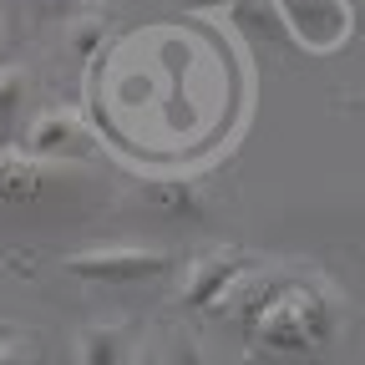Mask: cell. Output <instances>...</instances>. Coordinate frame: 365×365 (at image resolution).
<instances>
[{"mask_svg":"<svg viewBox=\"0 0 365 365\" xmlns=\"http://www.w3.org/2000/svg\"><path fill=\"white\" fill-rule=\"evenodd\" d=\"M173 269H178V254L158 244H86L61 254V274L86 279L97 289H143L168 279Z\"/></svg>","mask_w":365,"mask_h":365,"instance_id":"cell-1","label":"cell"},{"mask_svg":"<svg viewBox=\"0 0 365 365\" xmlns=\"http://www.w3.org/2000/svg\"><path fill=\"white\" fill-rule=\"evenodd\" d=\"M254 264L259 259L244 254V249H234V244H213V249H203V254H193L188 264H182L178 289H173V304L188 309V314H208Z\"/></svg>","mask_w":365,"mask_h":365,"instance_id":"cell-2","label":"cell"},{"mask_svg":"<svg viewBox=\"0 0 365 365\" xmlns=\"http://www.w3.org/2000/svg\"><path fill=\"white\" fill-rule=\"evenodd\" d=\"M289 279H294V269H284V264H264V259H259V264L244 274V279L208 309V319H218L223 330H239V335L249 340V335L259 330V319H264L274 304H279V294L289 289Z\"/></svg>","mask_w":365,"mask_h":365,"instance_id":"cell-3","label":"cell"},{"mask_svg":"<svg viewBox=\"0 0 365 365\" xmlns=\"http://www.w3.org/2000/svg\"><path fill=\"white\" fill-rule=\"evenodd\" d=\"M21 148L31 158H41V163H61L66 168V163H81V158L97 153V132H91L86 117L71 112V107H46V112H36L26 122Z\"/></svg>","mask_w":365,"mask_h":365,"instance_id":"cell-4","label":"cell"},{"mask_svg":"<svg viewBox=\"0 0 365 365\" xmlns=\"http://www.w3.org/2000/svg\"><path fill=\"white\" fill-rule=\"evenodd\" d=\"M132 198H137V208H148L153 218H163L173 228H193L208 218V188L198 178H137Z\"/></svg>","mask_w":365,"mask_h":365,"instance_id":"cell-5","label":"cell"},{"mask_svg":"<svg viewBox=\"0 0 365 365\" xmlns=\"http://www.w3.org/2000/svg\"><path fill=\"white\" fill-rule=\"evenodd\" d=\"M279 16L289 26V41L304 51H335L350 36L345 0H279Z\"/></svg>","mask_w":365,"mask_h":365,"instance_id":"cell-6","label":"cell"},{"mask_svg":"<svg viewBox=\"0 0 365 365\" xmlns=\"http://www.w3.org/2000/svg\"><path fill=\"white\" fill-rule=\"evenodd\" d=\"M61 173V163H41L26 148H6L0 143V203H36L51 178Z\"/></svg>","mask_w":365,"mask_h":365,"instance_id":"cell-7","label":"cell"},{"mask_svg":"<svg viewBox=\"0 0 365 365\" xmlns=\"http://www.w3.org/2000/svg\"><path fill=\"white\" fill-rule=\"evenodd\" d=\"M137 345L143 340L132 319H91L76 335V365H127Z\"/></svg>","mask_w":365,"mask_h":365,"instance_id":"cell-8","label":"cell"},{"mask_svg":"<svg viewBox=\"0 0 365 365\" xmlns=\"http://www.w3.org/2000/svg\"><path fill=\"white\" fill-rule=\"evenodd\" d=\"M107 36H112V16H107V11H97V6H81V11H71V16H66V31H61V56H66L71 66H86V61L107 46Z\"/></svg>","mask_w":365,"mask_h":365,"instance_id":"cell-9","label":"cell"},{"mask_svg":"<svg viewBox=\"0 0 365 365\" xmlns=\"http://www.w3.org/2000/svg\"><path fill=\"white\" fill-rule=\"evenodd\" d=\"M228 21H234L244 36L269 41V46H284L289 41V26L279 16V0H228Z\"/></svg>","mask_w":365,"mask_h":365,"instance_id":"cell-10","label":"cell"},{"mask_svg":"<svg viewBox=\"0 0 365 365\" xmlns=\"http://www.w3.org/2000/svg\"><path fill=\"white\" fill-rule=\"evenodd\" d=\"M26 102H31V71L26 66H0V137L26 122Z\"/></svg>","mask_w":365,"mask_h":365,"instance_id":"cell-11","label":"cell"},{"mask_svg":"<svg viewBox=\"0 0 365 365\" xmlns=\"http://www.w3.org/2000/svg\"><path fill=\"white\" fill-rule=\"evenodd\" d=\"M158 355H163V365H208L203 345H198L188 330H173V335L158 345Z\"/></svg>","mask_w":365,"mask_h":365,"instance_id":"cell-12","label":"cell"},{"mask_svg":"<svg viewBox=\"0 0 365 365\" xmlns=\"http://www.w3.org/2000/svg\"><path fill=\"white\" fill-rule=\"evenodd\" d=\"M0 365H31V345H26V335L16 325L0 330Z\"/></svg>","mask_w":365,"mask_h":365,"instance_id":"cell-13","label":"cell"},{"mask_svg":"<svg viewBox=\"0 0 365 365\" xmlns=\"http://www.w3.org/2000/svg\"><path fill=\"white\" fill-rule=\"evenodd\" d=\"M76 6H81V0H36V11H41V16H71Z\"/></svg>","mask_w":365,"mask_h":365,"instance_id":"cell-14","label":"cell"},{"mask_svg":"<svg viewBox=\"0 0 365 365\" xmlns=\"http://www.w3.org/2000/svg\"><path fill=\"white\" fill-rule=\"evenodd\" d=\"M127 365H163V355H158V345H148V340H143V345L132 350V360H127Z\"/></svg>","mask_w":365,"mask_h":365,"instance_id":"cell-15","label":"cell"},{"mask_svg":"<svg viewBox=\"0 0 365 365\" xmlns=\"http://www.w3.org/2000/svg\"><path fill=\"white\" fill-rule=\"evenodd\" d=\"M6 46H11V26H6V16H0V56H6Z\"/></svg>","mask_w":365,"mask_h":365,"instance_id":"cell-16","label":"cell"}]
</instances>
